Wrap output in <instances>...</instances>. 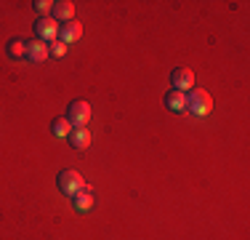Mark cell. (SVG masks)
Segmentation results:
<instances>
[{
	"instance_id": "obj_1",
	"label": "cell",
	"mask_w": 250,
	"mask_h": 240,
	"mask_svg": "<svg viewBox=\"0 0 250 240\" xmlns=\"http://www.w3.org/2000/svg\"><path fill=\"white\" fill-rule=\"evenodd\" d=\"M187 110L197 118H205L208 112H213V96L202 88H192V94L187 96Z\"/></svg>"
},
{
	"instance_id": "obj_2",
	"label": "cell",
	"mask_w": 250,
	"mask_h": 240,
	"mask_svg": "<svg viewBox=\"0 0 250 240\" xmlns=\"http://www.w3.org/2000/svg\"><path fill=\"white\" fill-rule=\"evenodd\" d=\"M67 120L75 125V128H88V120H91V104L83 99L72 101L67 107Z\"/></svg>"
},
{
	"instance_id": "obj_3",
	"label": "cell",
	"mask_w": 250,
	"mask_h": 240,
	"mask_svg": "<svg viewBox=\"0 0 250 240\" xmlns=\"http://www.w3.org/2000/svg\"><path fill=\"white\" fill-rule=\"evenodd\" d=\"M83 187H85V182H83V176L75 171V168H67V171L59 173V190H62L64 195L72 197L75 192H80Z\"/></svg>"
},
{
	"instance_id": "obj_4",
	"label": "cell",
	"mask_w": 250,
	"mask_h": 240,
	"mask_svg": "<svg viewBox=\"0 0 250 240\" xmlns=\"http://www.w3.org/2000/svg\"><path fill=\"white\" fill-rule=\"evenodd\" d=\"M35 35H38L40 43H48V40L59 38V22L53 16H40L38 24H35Z\"/></svg>"
},
{
	"instance_id": "obj_5",
	"label": "cell",
	"mask_w": 250,
	"mask_h": 240,
	"mask_svg": "<svg viewBox=\"0 0 250 240\" xmlns=\"http://www.w3.org/2000/svg\"><path fill=\"white\" fill-rule=\"evenodd\" d=\"M170 86H173V91H192L194 88V72L187 70V67H178L173 75H170Z\"/></svg>"
},
{
	"instance_id": "obj_6",
	"label": "cell",
	"mask_w": 250,
	"mask_h": 240,
	"mask_svg": "<svg viewBox=\"0 0 250 240\" xmlns=\"http://www.w3.org/2000/svg\"><path fill=\"white\" fill-rule=\"evenodd\" d=\"M83 38V24L80 22H67L64 27H59V40L62 43H75V40Z\"/></svg>"
},
{
	"instance_id": "obj_7",
	"label": "cell",
	"mask_w": 250,
	"mask_h": 240,
	"mask_svg": "<svg viewBox=\"0 0 250 240\" xmlns=\"http://www.w3.org/2000/svg\"><path fill=\"white\" fill-rule=\"evenodd\" d=\"M72 206H75V211H80V214L91 211V208H93V192H91V187H83L80 192H75V195H72Z\"/></svg>"
},
{
	"instance_id": "obj_8",
	"label": "cell",
	"mask_w": 250,
	"mask_h": 240,
	"mask_svg": "<svg viewBox=\"0 0 250 240\" xmlns=\"http://www.w3.org/2000/svg\"><path fill=\"white\" fill-rule=\"evenodd\" d=\"M67 142L72 149H88L91 147V131L88 128H72V134L67 136Z\"/></svg>"
},
{
	"instance_id": "obj_9",
	"label": "cell",
	"mask_w": 250,
	"mask_h": 240,
	"mask_svg": "<svg viewBox=\"0 0 250 240\" xmlns=\"http://www.w3.org/2000/svg\"><path fill=\"white\" fill-rule=\"evenodd\" d=\"M165 107H168L170 112H187V94L168 91L165 94Z\"/></svg>"
},
{
	"instance_id": "obj_10",
	"label": "cell",
	"mask_w": 250,
	"mask_h": 240,
	"mask_svg": "<svg viewBox=\"0 0 250 240\" xmlns=\"http://www.w3.org/2000/svg\"><path fill=\"white\" fill-rule=\"evenodd\" d=\"M75 16V3H69V0H62V3H53V19L56 22H72Z\"/></svg>"
},
{
	"instance_id": "obj_11",
	"label": "cell",
	"mask_w": 250,
	"mask_h": 240,
	"mask_svg": "<svg viewBox=\"0 0 250 240\" xmlns=\"http://www.w3.org/2000/svg\"><path fill=\"white\" fill-rule=\"evenodd\" d=\"M27 59L29 62H43V59H48V43H40V40L27 43Z\"/></svg>"
},
{
	"instance_id": "obj_12",
	"label": "cell",
	"mask_w": 250,
	"mask_h": 240,
	"mask_svg": "<svg viewBox=\"0 0 250 240\" xmlns=\"http://www.w3.org/2000/svg\"><path fill=\"white\" fill-rule=\"evenodd\" d=\"M51 131H53V136L64 139V136L72 134V123H69L67 118H56V120H53V125H51Z\"/></svg>"
},
{
	"instance_id": "obj_13",
	"label": "cell",
	"mask_w": 250,
	"mask_h": 240,
	"mask_svg": "<svg viewBox=\"0 0 250 240\" xmlns=\"http://www.w3.org/2000/svg\"><path fill=\"white\" fill-rule=\"evenodd\" d=\"M8 56L11 59H21V56L27 59V40H21V38L11 40V43H8Z\"/></svg>"
},
{
	"instance_id": "obj_14",
	"label": "cell",
	"mask_w": 250,
	"mask_h": 240,
	"mask_svg": "<svg viewBox=\"0 0 250 240\" xmlns=\"http://www.w3.org/2000/svg\"><path fill=\"white\" fill-rule=\"evenodd\" d=\"M32 8L38 11L40 16H45L48 11H53V3H51V0H38V3H32Z\"/></svg>"
},
{
	"instance_id": "obj_15",
	"label": "cell",
	"mask_w": 250,
	"mask_h": 240,
	"mask_svg": "<svg viewBox=\"0 0 250 240\" xmlns=\"http://www.w3.org/2000/svg\"><path fill=\"white\" fill-rule=\"evenodd\" d=\"M48 53H53V56H64V53H67V43H62V40H53V43L48 46Z\"/></svg>"
}]
</instances>
